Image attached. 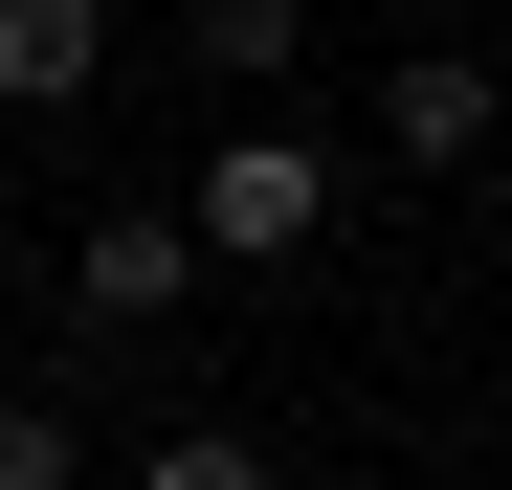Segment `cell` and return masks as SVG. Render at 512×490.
I'll list each match as a JSON object with an SVG mask.
<instances>
[{
    "mask_svg": "<svg viewBox=\"0 0 512 490\" xmlns=\"http://www.w3.org/2000/svg\"><path fill=\"white\" fill-rule=\"evenodd\" d=\"M112 67V0H0V112H90Z\"/></svg>",
    "mask_w": 512,
    "mask_h": 490,
    "instance_id": "3",
    "label": "cell"
},
{
    "mask_svg": "<svg viewBox=\"0 0 512 490\" xmlns=\"http://www.w3.org/2000/svg\"><path fill=\"white\" fill-rule=\"evenodd\" d=\"M67 290H90V312H112V335H156V312H179V290H201V223H179V201H112L90 245H67Z\"/></svg>",
    "mask_w": 512,
    "mask_h": 490,
    "instance_id": "2",
    "label": "cell"
},
{
    "mask_svg": "<svg viewBox=\"0 0 512 490\" xmlns=\"http://www.w3.org/2000/svg\"><path fill=\"white\" fill-rule=\"evenodd\" d=\"M379 134H401V156H490V67H468V45H423L401 90H379Z\"/></svg>",
    "mask_w": 512,
    "mask_h": 490,
    "instance_id": "4",
    "label": "cell"
},
{
    "mask_svg": "<svg viewBox=\"0 0 512 490\" xmlns=\"http://www.w3.org/2000/svg\"><path fill=\"white\" fill-rule=\"evenodd\" d=\"M134 490H268V446H245V424H179V446H156Z\"/></svg>",
    "mask_w": 512,
    "mask_h": 490,
    "instance_id": "6",
    "label": "cell"
},
{
    "mask_svg": "<svg viewBox=\"0 0 512 490\" xmlns=\"http://www.w3.org/2000/svg\"><path fill=\"white\" fill-rule=\"evenodd\" d=\"M179 223H201V268H290V245L334 223V156L312 134H223L201 179H179Z\"/></svg>",
    "mask_w": 512,
    "mask_h": 490,
    "instance_id": "1",
    "label": "cell"
},
{
    "mask_svg": "<svg viewBox=\"0 0 512 490\" xmlns=\"http://www.w3.org/2000/svg\"><path fill=\"white\" fill-rule=\"evenodd\" d=\"M90 446H67V401H0V490H67Z\"/></svg>",
    "mask_w": 512,
    "mask_h": 490,
    "instance_id": "7",
    "label": "cell"
},
{
    "mask_svg": "<svg viewBox=\"0 0 512 490\" xmlns=\"http://www.w3.org/2000/svg\"><path fill=\"white\" fill-rule=\"evenodd\" d=\"M201 67H223V90H290V67H312V0H201Z\"/></svg>",
    "mask_w": 512,
    "mask_h": 490,
    "instance_id": "5",
    "label": "cell"
}]
</instances>
